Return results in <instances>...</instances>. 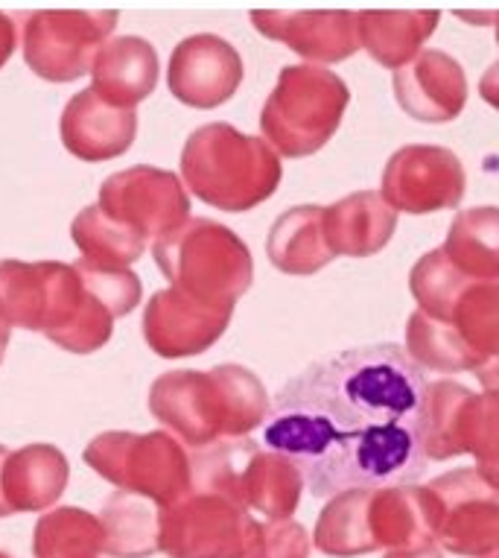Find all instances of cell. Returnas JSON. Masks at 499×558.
Listing matches in <instances>:
<instances>
[{
  "mask_svg": "<svg viewBox=\"0 0 499 558\" xmlns=\"http://www.w3.org/2000/svg\"><path fill=\"white\" fill-rule=\"evenodd\" d=\"M479 97L488 102L490 109L499 111V59L490 64L479 80Z\"/></svg>",
  "mask_w": 499,
  "mask_h": 558,
  "instance_id": "38",
  "label": "cell"
},
{
  "mask_svg": "<svg viewBox=\"0 0 499 558\" xmlns=\"http://www.w3.org/2000/svg\"><path fill=\"white\" fill-rule=\"evenodd\" d=\"M252 24L264 38L290 47L307 64H339L360 47L356 12L351 10H252Z\"/></svg>",
  "mask_w": 499,
  "mask_h": 558,
  "instance_id": "16",
  "label": "cell"
},
{
  "mask_svg": "<svg viewBox=\"0 0 499 558\" xmlns=\"http://www.w3.org/2000/svg\"><path fill=\"white\" fill-rule=\"evenodd\" d=\"M406 354L415 366L427 372H441V375H459V372H479V354L464 342V337L455 330V325L429 319L427 313L415 311L406 319Z\"/></svg>",
  "mask_w": 499,
  "mask_h": 558,
  "instance_id": "29",
  "label": "cell"
},
{
  "mask_svg": "<svg viewBox=\"0 0 499 558\" xmlns=\"http://www.w3.org/2000/svg\"><path fill=\"white\" fill-rule=\"evenodd\" d=\"M453 325L482 363L499 360V281L473 284L455 307Z\"/></svg>",
  "mask_w": 499,
  "mask_h": 558,
  "instance_id": "34",
  "label": "cell"
},
{
  "mask_svg": "<svg viewBox=\"0 0 499 558\" xmlns=\"http://www.w3.org/2000/svg\"><path fill=\"white\" fill-rule=\"evenodd\" d=\"M494 36H497V45H499V12H494Z\"/></svg>",
  "mask_w": 499,
  "mask_h": 558,
  "instance_id": "44",
  "label": "cell"
},
{
  "mask_svg": "<svg viewBox=\"0 0 499 558\" xmlns=\"http://www.w3.org/2000/svg\"><path fill=\"white\" fill-rule=\"evenodd\" d=\"M488 558H499V549H497V553H490V556Z\"/></svg>",
  "mask_w": 499,
  "mask_h": 558,
  "instance_id": "46",
  "label": "cell"
},
{
  "mask_svg": "<svg viewBox=\"0 0 499 558\" xmlns=\"http://www.w3.org/2000/svg\"><path fill=\"white\" fill-rule=\"evenodd\" d=\"M71 480L68 457L56 445H27L12 450L3 465V497L10 512H47L64 495Z\"/></svg>",
  "mask_w": 499,
  "mask_h": 558,
  "instance_id": "22",
  "label": "cell"
},
{
  "mask_svg": "<svg viewBox=\"0 0 499 558\" xmlns=\"http://www.w3.org/2000/svg\"><path fill=\"white\" fill-rule=\"evenodd\" d=\"M459 19H467V24H479V27H485V24H494V12H467V10H459L455 12Z\"/></svg>",
  "mask_w": 499,
  "mask_h": 558,
  "instance_id": "42",
  "label": "cell"
},
{
  "mask_svg": "<svg viewBox=\"0 0 499 558\" xmlns=\"http://www.w3.org/2000/svg\"><path fill=\"white\" fill-rule=\"evenodd\" d=\"M245 76L243 56L214 33L179 41L167 68V88L191 109H217L240 92Z\"/></svg>",
  "mask_w": 499,
  "mask_h": 558,
  "instance_id": "14",
  "label": "cell"
},
{
  "mask_svg": "<svg viewBox=\"0 0 499 558\" xmlns=\"http://www.w3.org/2000/svg\"><path fill=\"white\" fill-rule=\"evenodd\" d=\"M106 553V532L97 514L80 506L50 509L33 530V556L36 558H100Z\"/></svg>",
  "mask_w": 499,
  "mask_h": 558,
  "instance_id": "31",
  "label": "cell"
},
{
  "mask_svg": "<svg viewBox=\"0 0 499 558\" xmlns=\"http://www.w3.org/2000/svg\"><path fill=\"white\" fill-rule=\"evenodd\" d=\"M394 100L418 123H453L467 106V74L455 56L429 47L391 76Z\"/></svg>",
  "mask_w": 499,
  "mask_h": 558,
  "instance_id": "17",
  "label": "cell"
},
{
  "mask_svg": "<svg viewBox=\"0 0 499 558\" xmlns=\"http://www.w3.org/2000/svg\"><path fill=\"white\" fill-rule=\"evenodd\" d=\"M118 27V12L41 10L24 24V62L47 83H73L92 74L94 56Z\"/></svg>",
  "mask_w": 499,
  "mask_h": 558,
  "instance_id": "11",
  "label": "cell"
},
{
  "mask_svg": "<svg viewBox=\"0 0 499 558\" xmlns=\"http://www.w3.org/2000/svg\"><path fill=\"white\" fill-rule=\"evenodd\" d=\"M71 238L82 252V260L94 266H109V269H129L135 260L144 257L146 243H149L135 229L111 220L100 205H88L76 214Z\"/></svg>",
  "mask_w": 499,
  "mask_h": 558,
  "instance_id": "30",
  "label": "cell"
},
{
  "mask_svg": "<svg viewBox=\"0 0 499 558\" xmlns=\"http://www.w3.org/2000/svg\"><path fill=\"white\" fill-rule=\"evenodd\" d=\"M260 521L231 497L193 488L161 509L158 549L167 558H243L255 544Z\"/></svg>",
  "mask_w": 499,
  "mask_h": 558,
  "instance_id": "9",
  "label": "cell"
},
{
  "mask_svg": "<svg viewBox=\"0 0 499 558\" xmlns=\"http://www.w3.org/2000/svg\"><path fill=\"white\" fill-rule=\"evenodd\" d=\"M372 492H342L330 497L313 530V547L330 558H356L377 553L368 530Z\"/></svg>",
  "mask_w": 499,
  "mask_h": 558,
  "instance_id": "27",
  "label": "cell"
},
{
  "mask_svg": "<svg viewBox=\"0 0 499 558\" xmlns=\"http://www.w3.org/2000/svg\"><path fill=\"white\" fill-rule=\"evenodd\" d=\"M100 523L106 532V553L111 558H149L158 553L161 509L153 500L114 492L102 504Z\"/></svg>",
  "mask_w": 499,
  "mask_h": 558,
  "instance_id": "26",
  "label": "cell"
},
{
  "mask_svg": "<svg viewBox=\"0 0 499 558\" xmlns=\"http://www.w3.org/2000/svg\"><path fill=\"white\" fill-rule=\"evenodd\" d=\"M313 535L299 521H260L255 544L243 558H309Z\"/></svg>",
  "mask_w": 499,
  "mask_h": 558,
  "instance_id": "36",
  "label": "cell"
},
{
  "mask_svg": "<svg viewBox=\"0 0 499 558\" xmlns=\"http://www.w3.org/2000/svg\"><path fill=\"white\" fill-rule=\"evenodd\" d=\"M15 45H19V29H15V21L0 12V68L10 62V56L15 53Z\"/></svg>",
  "mask_w": 499,
  "mask_h": 558,
  "instance_id": "37",
  "label": "cell"
},
{
  "mask_svg": "<svg viewBox=\"0 0 499 558\" xmlns=\"http://www.w3.org/2000/svg\"><path fill=\"white\" fill-rule=\"evenodd\" d=\"M441 248L473 284L499 281V205H479L455 214Z\"/></svg>",
  "mask_w": 499,
  "mask_h": 558,
  "instance_id": "25",
  "label": "cell"
},
{
  "mask_svg": "<svg viewBox=\"0 0 499 558\" xmlns=\"http://www.w3.org/2000/svg\"><path fill=\"white\" fill-rule=\"evenodd\" d=\"M382 558H445V549L438 547L436 541H424L418 547H406V549H391Z\"/></svg>",
  "mask_w": 499,
  "mask_h": 558,
  "instance_id": "39",
  "label": "cell"
},
{
  "mask_svg": "<svg viewBox=\"0 0 499 558\" xmlns=\"http://www.w3.org/2000/svg\"><path fill=\"white\" fill-rule=\"evenodd\" d=\"M272 398L252 368L222 363L208 372L179 368L155 377L149 412L184 448L208 450L219 441L264 430Z\"/></svg>",
  "mask_w": 499,
  "mask_h": 558,
  "instance_id": "2",
  "label": "cell"
},
{
  "mask_svg": "<svg viewBox=\"0 0 499 558\" xmlns=\"http://www.w3.org/2000/svg\"><path fill=\"white\" fill-rule=\"evenodd\" d=\"M12 450L7 445H0V518H10V506H7V497H3V465H7V459H10Z\"/></svg>",
  "mask_w": 499,
  "mask_h": 558,
  "instance_id": "41",
  "label": "cell"
},
{
  "mask_svg": "<svg viewBox=\"0 0 499 558\" xmlns=\"http://www.w3.org/2000/svg\"><path fill=\"white\" fill-rule=\"evenodd\" d=\"M85 465L120 492L170 509L193 492V457L173 433L109 430L88 441Z\"/></svg>",
  "mask_w": 499,
  "mask_h": 558,
  "instance_id": "8",
  "label": "cell"
},
{
  "mask_svg": "<svg viewBox=\"0 0 499 558\" xmlns=\"http://www.w3.org/2000/svg\"><path fill=\"white\" fill-rule=\"evenodd\" d=\"M348 106L351 88L337 71L287 64L260 109V137L281 158L316 156L339 132Z\"/></svg>",
  "mask_w": 499,
  "mask_h": 558,
  "instance_id": "6",
  "label": "cell"
},
{
  "mask_svg": "<svg viewBox=\"0 0 499 558\" xmlns=\"http://www.w3.org/2000/svg\"><path fill=\"white\" fill-rule=\"evenodd\" d=\"M0 558H12V556H10V553H3V549H0Z\"/></svg>",
  "mask_w": 499,
  "mask_h": 558,
  "instance_id": "45",
  "label": "cell"
},
{
  "mask_svg": "<svg viewBox=\"0 0 499 558\" xmlns=\"http://www.w3.org/2000/svg\"><path fill=\"white\" fill-rule=\"evenodd\" d=\"M7 345H10V325H3V322H0V363H3Z\"/></svg>",
  "mask_w": 499,
  "mask_h": 558,
  "instance_id": "43",
  "label": "cell"
},
{
  "mask_svg": "<svg viewBox=\"0 0 499 558\" xmlns=\"http://www.w3.org/2000/svg\"><path fill=\"white\" fill-rule=\"evenodd\" d=\"M153 255L170 287L210 307L234 311L255 281L252 248L234 229L208 217H191L155 240Z\"/></svg>",
  "mask_w": 499,
  "mask_h": 558,
  "instance_id": "5",
  "label": "cell"
},
{
  "mask_svg": "<svg viewBox=\"0 0 499 558\" xmlns=\"http://www.w3.org/2000/svg\"><path fill=\"white\" fill-rule=\"evenodd\" d=\"M158 85V53L146 38H109L94 56L92 92L118 109H135Z\"/></svg>",
  "mask_w": 499,
  "mask_h": 558,
  "instance_id": "20",
  "label": "cell"
},
{
  "mask_svg": "<svg viewBox=\"0 0 499 558\" xmlns=\"http://www.w3.org/2000/svg\"><path fill=\"white\" fill-rule=\"evenodd\" d=\"M266 255L278 272L309 278L333 260L325 234V205H295L283 211L269 229Z\"/></svg>",
  "mask_w": 499,
  "mask_h": 558,
  "instance_id": "23",
  "label": "cell"
},
{
  "mask_svg": "<svg viewBox=\"0 0 499 558\" xmlns=\"http://www.w3.org/2000/svg\"><path fill=\"white\" fill-rule=\"evenodd\" d=\"M473 389L455 380H429L421 407V448L433 462L464 457L462 418Z\"/></svg>",
  "mask_w": 499,
  "mask_h": 558,
  "instance_id": "28",
  "label": "cell"
},
{
  "mask_svg": "<svg viewBox=\"0 0 499 558\" xmlns=\"http://www.w3.org/2000/svg\"><path fill=\"white\" fill-rule=\"evenodd\" d=\"M0 322L45 333L71 354H94L114 333V313L73 264L0 260Z\"/></svg>",
  "mask_w": 499,
  "mask_h": 558,
  "instance_id": "3",
  "label": "cell"
},
{
  "mask_svg": "<svg viewBox=\"0 0 499 558\" xmlns=\"http://www.w3.org/2000/svg\"><path fill=\"white\" fill-rule=\"evenodd\" d=\"M193 488L219 492L266 521H292L307 483L290 457L252 439H234L196 450Z\"/></svg>",
  "mask_w": 499,
  "mask_h": 558,
  "instance_id": "7",
  "label": "cell"
},
{
  "mask_svg": "<svg viewBox=\"0 0 499 558\" xmlns=\"http://www.w3.org/2000/svg\"><path fill=\"white\" fill-rule=\"evenodd\" d=\"M438 21V10H363L356 12V36L374 62L400 71L424 53Z\"/></svg>",
  "mask_w": 499,
  "mask_h": 558,
  "instance_id": "21",
  "label": "cell"
},
{
  "mask_svg": "<svg viewBox=\"0 0 499 558\" xmlns=\"http://www.w3.org/2000/svg\"><path fill=\"white\" fill-rule=\"evenodd\" d=\"M231 316L234 311L228 307H210L175 287H167L146 302L144 339L163 360L196 357L217 345L231 325Z\"/></svg>",
  "mask_w": 499,
  "mask_h": 558,
  "instance_id": "15",
  "label": "cell"
},
{
  "mask_svg": "<svg viewBox=\"0 0 499 558\" xmlns=\"http://www.w3.org/2000/svg\"><path fill=\"white\" fill-rule=\"evenodd\" d=\"M73 266L82 275V281L92 287V293L114 313V319L129 316L137 307V302H141V295H144V284H141V278L132 269L94 266L88 260H82V257Z\"/></svg>",
  "mask_w": 499,
  "mask_h": 558,
  "instance_id": "35",
  "label": "cell"
},
{
  "mask_svg": "<svg viewBox=\"0 0 499 558\" xmlns=\"http://www.w3.org/2000/svg\"><path fill=\"white\" fill-rule=\"evenodd\" d=\"M427 384L394 342L337 351L275 392L266 448L299 465L313 497L415 485L429 462L421 448Z\"/></svg>",
  "mask_w": 499,
  "mask_h": 558,
  "instance_id": "1",
  "label": "cell"
},
{
  "mask_svg": "<svg viewBox=\"0 0 499 558\" xmlns=\"http://www.w3.org/2000/svg\"><path fill=\"white\" fill-rule=\"evenodd\" d=\"M400 214L380 191H356L325 205V234L333 255L372 257L389 246Z\"/></svg>",
  "mask_w": 499,
  "mask_h": 558,
  "instance_id": "19",
  "label": "cell"
},
{
  "mask_svg": "<svg viewBox=\"0 0 499 558\" xmlns=\"http://www.w3.org/2000/svg\"><path fill=\"white\" fill-rule=\"evenodd\" d=\"M467 191L462 158L438 144H406L386 161L380 179L382 199L398 214H438L459 208Z\"/></svg>",
  "mask_w": 499,
  "mask_h": 558,
  "instance_id": "12",
  "label": "cell"
},
{
  "mask_svg": "<svg viewBox=\"0 0 499 558\" xmlns=\"http://www.w3.org/2000/svg\"><path fill=\"white\" fill-rule=\"evenodd\" d=\"M368 530L377 549H386V553L436 541L429 530L424 485L374 488L372 504H368Z\"/></svg>",
  "mask_w": 499,
  "mask_h": 558,
  "instance_id": "24",
  "label": "cell"
},
{
  "mask_svg": "<svg viewBox=\"0 0 499 558\" xmlns=\"http://www.w3.org/2000/svg\"><path fill=\"white\" fill-rule=\"evenodd\" d=\"M281 156L260 135L231 123H205L184 141L182 182L210 208L245 214L281 187Z\"/></svg>",
  "mask_w": 499,
  "mask_h": 558,
  "instance_id": "4",
  "label": "cell"
},
{
  "mask_svg": "<svg viewBox=\"0 0 499 558\" xmlns=\"http://www.w3.org/2000/svg\"><path fill=\"white\" fill-rule=\"evenodd\" d=\"M476 377H479L482 392L499 395V360H490V363H485V366L476 372Z\"/></svg>",
  "mask_w": 499,
  "mask_h": 558,
  "instance_id": "40",
  "label": "cell"
},
{
  "mask_svg": "<svg viewBox=\"0 0 499 558\" xmlns=\"http://www.w3.org/2000/svg\"><path fill=\"white\" fill-rule=\"evenodd\" d=\"M464 457L476 459V471L499 495V395L473 392L462 418Z\"/></svg>",
  "mask_w": 499,
  "mask_h": 558,
  "instance_id": "33",
  "label": "cell"
},
{
  "mask_svg": "<svg viewBox=\"0 0 499 558\" xmlns=\"http://www.w3.org/2000/svg\"><path fill=\"white\" fill-rule=\"evenodd\" d=\"M64 149L80 161H111L123 156L137 135L135 109H118L85 88L62 111Z\"/></svg>",
  "mask_w": 499,
  "mask_h": 558,
  "instance_id": "18",
  "label": "cell"
},
{
  "mask_svg": "<svg viewBox=\"0 0 499 558\" xmlns=\"http://www.w3.org/2000/svg\"><path fill=\"white\" fill-rule=\"evenodd\" d=\"M102 211L146 240L167 238L191 220V196L173 170L137 165L109 175L100 187Z\"/></svg>",
  "mask_w": 499,
  "mask_h": 558,
  "instance_id": "13",
  "label": "cell"
},
{
  "mask_svg": "<svg viewBox=\"0 0 499 558\" xmlns=\"http://www.w3.org/2000/svg\"><path fill=\"white\" fill-rule=\"evenodd\" d=\"M429 530L445 553L488 558L499 549V495L476 468H455L424 485Z\"/></svg>",
  "mask_w": 499,
  "mask_h": 558,
  "instance_id": "10",
  "label": "cell"
},
{
  "mask_svg": "<svg viewBox=\"0 0 499 558\" xmlns=\"http://www.w3.org/2000/svg\"><path fill=\"white\" fill-rule=\"evenodd\" d=\"M473 287L471 278H464L445 248H429L427 255L418 257V264L409 272V293L418 302V311L427 313L429 319L453 325V313L462 302V295Z\"/></svg>",
  "mask_w": 499,
  "mask_h": 558,
  "instance_id": "32",
  "label": "cell"
}]
</instances>
